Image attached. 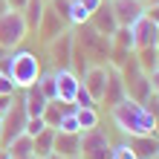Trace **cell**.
<instances>
[{
    "label": "cell",
    "instance_id": "14",
    "mask_svg": "<svg viewBox=\"0 0 159 159\" xmlns=\"http://www.w3.org/2000/svg\"><path fill=\"white\" fill-rule=\"evenodd\" d=\"M67 29H72V26H70V23H64L61 17L55 15L49 6H46V9H43L41 23H38V35H43V38H46V43H49L52 38H58V35H61V32H67Z\"/></svg>",
    "mask_w": 159,
    "mask_h": 159
},
{
    "label": "cell",
    "instance_id": "3",
    "mask_svg": "<svg viewBox=\"0 0 159 159\" xmlns=\"http://www.w3.org/2000/svg\"><path fill=\"white\" fill-rule=\"evenodd\" d=\"M72 32H75V41L84 49V55H87L90 67H93V64H104V67H107V55H110V46H113L107 35H98L90 23L72 26Z\"/></svg>",
    "mask_w": 159,
    "mask_h": 159
},
{
    "label": "cell",
    "instance_id": "23",
    "mask_svg": "<svg viewBox=\"0 0 159 159\" xmlns=\"http://www.w3.org/2000/svg\"><path fill=\"white\" fill-rule=\"evenodd\" d=\"M133 58L142 72H153L156 70V46H139V49H133Z\"/></svg>",
    "mask_w": 159,
    "mask_h": 159
},
{
    "label": "cell",
    "instance_id": "19",
    "mask_svg": "<svg viewBox=\"0 0 159 159\" xmlns=\"http://www.w3.org/2000/svg\"><path fill=\"white\" fill-rule=\"evenodd\" d=\"M6 151H9V156H15V159H32L35 153H32V139L26 136V133H20V136H15L9 145H3Z\"/></svg>",
    "mask_w": 159,
    "mask_h": 159
},
{
    "label": "cell",
    "instance_id": "15",
    "mask_svg": "<svg viewBox=\"0 0 159 159\" xmlns=\"http://www.w3.org/2000/svg\"><path fill=\"white\" fill-rule=\"evenodd\" d=\"M121 98H127V96H125V81H121V75H119L116 70H110L107 87H104V93H101V101H98V104H104V107L110 110V107H116Z\"/></svg>",
    "mask_w": 159,
    "mask_h": 159
},
{
    "label": "cell",
    "instance_id": "39",
    "mask_svg": "<svg viewBox=\"0 0 159 159\" xmlns=\"http://www.w3.org/2000/svg\"><path fill=\"white\" fill-rule=\"evenodd\" d=\"M142 3H145V6H156L159 0H142Z\"/></svg>",
    "mask_w": 159,
    "mask_h": 159
},
{
    "label": "cell",
    "instance_id": "21",
    "mask_svg": "<svg viewBox=\"0 0 159 159\" xmlns=\"http://www.w3.org/2000/svg\"><path fill=\"white\" fill-rule=\"evenodd\" d=\"M52 139H55V130H52V127H43L41 133L32 139V153L41 156V159L49 156V153H52Z\"/></svg>",
    "mask_w": 159,
    "mask_h": 159
},
{
    "label": "cell",
    "instance_id": "45",
    "mask_svg": "<svg viewBox=\"0 0 159 159\" xmlns=\"http://www.w3.org/2000/svg\"><path fill=\"white\" fill-rule=\"evenodd\" d=\"M72 159H81V156H72Z\"/></svg>",
    "mask_w": 159,
    "mask_h": 159
},
{
    "label": "cell",
    "instance_id": "33",
    "mask_svg": "<svg viewBox=\"0 0 159 159\" xmlns=\"http://www.w3.org/2000/svg\"><path fill=\"white\" fill-rule=\"evenodd\" d=\"M148 81H151V90L159 96V70H153V72H148Z\"/></svg>",
    "mask_w": 159,
    "mask_h": 159
},
{
    "label": "cell",
    "instance_id": "13",
    "mask_svg": "<svg viewBox=\"0 0 159 159\" xmlns=\"http://www.w3.org/2000/svg\"><path fill=\"white\" fill-rule=\"evenodd\" d=\"M87 23H90L98 35H107V38L116 32V26H119V23H116V17H113V9H110V3H107V0H104V3H101L96 12L90 15V20H87Z\"/></svg>",
    "mask_w": 159,
    "mask_h": 159
},
{
    "label": "cell",
    "instance_id": "43",
    "mask_svg": "<svg viewBox=\"0 0 159 159\" xmlns=\"http://www.w3.org/2000/svg\"><path fill=\"white\" fill-rule=\"evenodd\" d=\"M0 136H3V119H0Z\"/></svg>",
    "mask_w": 159,
    "mask_h": 159
},
{
    "label": "cell",
    "instance_id": "18",
    "mask_svg": "<svg viewBox=\"0 0 159 159\" xmlns=\"http://www.w3.org/2000/svg\"><path fill=\"white\" fill-rule=\"evenodd\" d=\"M67 113H75V104H70V101H58V98H52V101H46V110H43V121H46V127H58V121L67 116Z\"/></svg>",
    "mask_w": 159,
    "mask_h": 159
},
{
    "label": "cell",
    "instance_id": "46",
    "mask_svg": "<svg viewBox=\"0 0 159 159\" xmlns=\"http://www.w3.org/2000/svg\"><path fill=\"white\" fill-rule=\"evenodd\" d=\"M156 133H159V125H156Z\"/></svg>",
    "mask_w": 159,
    "mask_h": 159
},
{
    "label": "cell",
    "instance_id": "29",
    "mask_svg": "<svg viewBox=\"0 0 159 159\" xmlns=\"http://www.w3.org/2000/svg\"><path fill=\"white\" fill-rule=\"evenodd\" d=\"M110 159H136V153L127 148V142H121V145H113V151H110Z\"/></svg>",
    "mask_w": 159,
    "mask_h": 159
},
{
    "label": "cell",
    "instance_id": "12",
    "mask_svg": "<svg viewBox=\"0 0 159 159\" xmlns=\"http://www.w3.org/2000/svg\"><path fill=\"white\" fill-rule=\"evenodd\" d=\"M127 148L136 153V159H156V153H159V133L127 136Z\"/></svg>",
    "mask_w": 159,
    "mask_h": 159
},
{
    "label": "cell",
    "instance_id": "16",
    "mask_svg": "<svg viewBox=\"0 0 159 159\" xmlns=\"http://www.w3.org/2000/svg\"><path fill=\"white\" fill-rule=\"evenodd\" d=\"M20 98H23V107H26V116H43V110H46V98L43 93H41V87H38V81L32 84V87H26V90H20Z\"/></svg>",
    "mask_w": 159,
    "mask_h": 159
},
{
    "label": "cell",
    "instance_id": "40",
    "mask_svg": "<svg viewBox=\"0 0 159 159\" xmlns=\"http://www.w3.org/2000/svg\"><path fill=\"white\" fill-rule=\"evenodd\" d=\"M43 159H64V156H58V153H49V156H43Z\"/></svg>",
    "mask_w": 159,
    "mask_h": 159
},
{
    "label": "cell",
    "instance_id": "49",
    "mask_svg": "<svg viewBox=\"0 0 159 159\" xmlns=\"http://www.w3.org/2000/svg\"><path fill=\"white\" fill-rule=\"evenodd\" d=\"M156 159H159V153H156Z\"/></svg>",
    "mask_w": 159,
    "mask_h": 159
},
{
    "label": "cell",
    "instance_id": "9",
    "mask_svg": "<svg viewBox=\"0 0 159 159\" xmlns=\"http://www.w3.org/2000/svg\"><path fill=\"white\" fill-rule=\"evenodd\" d=\"M107 75H110V67H104V64H93V67H87V72L81 75V87L96 98V104L101 101V93H104V87H107Z\"/></svg>",
    "mask_w": 159,
    "mask_h": 159
},
{
    "label": "cell",
    "instance_id": "22",
    "mask_svg": "<svg viewBox=\"0 0 159 159\" xmlns=\"http://www.w3.org/2000/svg\"><path fill=\"white\" fill-rule=\"evenodd\" d=\"M75 119H78V127H81V133L84 130H96L98 127V107H75Z\"/></svg>",
    "mask_w": 159,
    "mask_h": 159
},
{
    "label": "cell",
    "instance_id": "30",
    "mask_svg": "<svg viewBox=\"0 0 159 159\" xmlns=\"http://www.w3.org/2000/svg\"><path fill=\"white\" fill-rule=\"evenodd\" d=\"M15 93H20L15 87V81L9 78V75H0V96H15Z\"/></svg>",
    "mask_w": 159,
    "mask_h": 159
},
{
    "label": "cell",
    "instance_id": "11",
    "mask_svg": "<svg viewBox=\"0 0 159 159\" xmlns=\"http://www.w3.org/2000/svg\"><path fill=\"white\" fill-rule=\"evenodd\" d=\"M52 153H58V156H64V159L78 156V153H81V133H64V130H55Z\"/></svg>",
    "mask_w": 159,
    "mask_h": 159
},
{
    "label": "cell",
    "instance_id": "35",
    "mask_svg": "<svg viewBox=\"0 0 159 159\" xmlns=\"http://www.w3.org/2000/svg\"><path fill=\"white\" fill-rule=\"evenodd\" d=\"M29 3V0H6V6L12 9V12H23V6Z\"/></svg>",
    "mask_w": 159,
    "mask_h": 159
},
{
    "label": "cell",
    "instance_id": "10",
    "mask_svg": "<svg viewBox=\"0 0 159 159\" xmlns=\"http://www.w3.org/2000/svg\"><path fill=\"white\" fill-rule=\"evenodd\" d=\"M72 43H75V32H72V29L61 32L58 38H52V41H49V58L55 61V70L70 67V58H72Z\"/></svg>",
    "mask_w": 159,
    "mask_h": 159
},
{
    "label": "cell",
    "instance_id": "50",
    "mask_svg": "<svg viewBox=\"0 0 159 159\" xmlns=\"http://www.w3.org/2000/svg\"><path fill=\"white\" fill-rule=\"evenodd\" d=\"M0 75H3V72H0Z\"/></svg>",
    "mask_w": 159,
    "mask_h": 159
},
{
    "label": "cell",
    "instance_id": "5",
    "mask_svg": "<svg viewBox=\"0 0 159 159\" xmlns=\"http://www.w3.org/2000/svg\"><path fill=\"white\" fill-rule=\"evenodd\" d=\"M0 119H3V136H0V148H3V145H9V142H12L15 136H20V133H23V127H26V119H29V116H26V107H23V98H20V93L15 96L12 107H9L6 113L0 116Z\"/></svg>",
    "mask_w": 159,
    "mask_h": 159
},
{
    "label": "cell",
    "instance_id": "42",
    "mask_svg": "<svg viewBox=\"0 0 159 159\" xmlns=\"http://www.w3.org/2000/svg\"><path fill=\"white\" fill-rule=\"evenodd\" d=\"M156 70H159V49H156Z\"/></svg>",
    "mask_w": 159,
    "mask_h": 159
},
{
    "label": "cell",
    "instance_id": "31",
    "mask_svg": "<svg viewBox=\"0 0 159 159\" xmlns=\"http://www.w3.org/2000/svg\"><path fill=\"white\" fill-rule=\"evenodd\" d=\"M145 17H151V20L159 26V3L156 6H145Z\"/></svg>",
    "mask_w": 159,
    "mask_h": 159
},
{
    "label": "cell",
    "instance_id": "17",
    "mask_svg": "<svg viewBox=\"0 0 159 159\" xmlns=\"http://www.w3.org/2000/svg\"><path fill=\"white\" fill-rule=\"evenodd\" d=\"M133 29V43H136V49L139 46H156V23L151 20V17H139V20L130 26Z\"/></svg>",
    "mask_w": 159,
    "mask_h": 159
},
{
    "label": "cell",
    "instance_id": "37",
    "mask_svg": "<svg viewBox=\"0 0 159 159\" xmlns=\"http://www.w3.org/2000/svg\"><path fill=\"white\" fill-rule=\"evenodd\" d=\"M9 52H12V49H6V46H0V61H3V58H6Z\"/></svg>",
    "mask_w": 159,
    "mask_h": 159
},
{
    "label": "cell",
    "instance_id": "27",
    "mask_svg": "<svg viewBox=\"0 0 159 159\" xmlns=\"http://www.w3.org/2000/svg\"><path fill=\"white\" fill-rule=\"evenodd\" d=\"M55 130H64V133H81V127H78V119H75V113H67L61 121H58V127Z\"/></svg>",
    "mask_w": 159,
    "mask_h": 159
},
{
    "label": "cell",
    "instance_id": "36",
    "mask_svg": "<svg viewBox=\"0 0 159 159\" xmlns=\"http://www.w3.org/2000/svg\"><path fill=\"white\" fill-rule=\"evenodd\" d=\"M6 12H9V6H6V0H0V17H3Z\"/></svg>",
    "mask_w": 159,
    "mask_h": 159
},
{
    "label": "cell",
    "instance_id": "32",
    "mask_svg": "<svg viewBox=\"0 0 159 159\" xmlns=\"http://www.w3.org/2000/svg\"><path fill=\"white\" fill-rule=\"evenodd\" d=\"M78 3H81L84 9H87V15H93V12H96V9H98L101 3H104V0H78Z\"/></svg>",
    "mask_w": 159,
    "mask_h": 159
},
{
    "label": "cell",
    "instance_id": "28",
    "mask_svg": "<svg viewBox=\"0 0 159 159\" xmlns=\"http://www.w3.org/2000/svg\"><path fill=\"white\" fill-rule=\"evenodd\" d=\"M72 104H75V107H98V104H96V98H93V96H90V93L84 90V87H78L75 98H72Z\"/></svg>",
    "mask_w": 159,
    "mask_h": 159
},
{
    "label": "cell",
    "instance_id": "41",
    "mask_svg": "<svg viewBox=\"0 0 159 159\" xmlns=\"http://www.w3.org/2000/svg\"><path fill=\"white\" fill-rule=\"evenodd\" d=\"M156 49H159V26H156Z\"/></svg>",
    "mask_w": 159,
    "mask_h": 159
},
{
    "label": "cell",
    "instance_id": "2",
    "mask_svg": "<svg viewBox=\"0 0 159 159\" xmlns=\"http://www.w3.org/2000/svg\"><path fill=\"white\" fill-rule=\"evenodd\" d=\"M41 72H43V67H41V58L35 52H29V49H17V52L12 49L9 52V72L6 75L15 81L17 90L32 87L41 78Z\"/></svg>",
    "mask_w": 159,
    "mask_h": 159
},
{
    "label": "cell",
    "instance_id": "47",
    "mask_svg": "<svg viewBox=\"0 0 159 159\" xmlns=\"http://www.w3.org/2000/svg\"><path fill=\"white\" fill-rule=\"evenodd\" d=\"M43 3H49V0H43Z\"/></svg>",
    "mask_w": 159,
    "mask_h": 159
},
{
    "label": "cell",
    "instance_id": "44",
    "mask_svg": "<svg viewBox=\"0 0 159 159\" xmlns=\"http://www.w3.org/2000/svg\"><path fill=\"white\" fill-rule=\"evenodd\" d=\"M32 159H41V156H32Z\"/></svg>",
    "mask_w": 159,
    "mask_h": 159
},
{
    "label": "cell",
    "instance_id": "34",
    "mask_svg": "<svg viewBox=\"0 0 159 159\" xmlns=\"http://www.w3.org/2000/svg\"><path fill=\"white\" fill-rule=\"evenodd\" d=\"M15 96H17V93H15ZM15 96H0V116H3L6 110L12 107V101H15Z\"/></svg>",
    "mask_w": 159,
    "mask_h": 159
},
{
    "label": "cell",
    "instance_id": "20",
    "mask_svg": "<svg viewBox=\"0 0 159 159\" xmlns=\"http://www.w3.org/2000/svg\"><path fill=\"white\" fill-rule=\"evenodd\" d=\"M43 9H46V3H43V0H29V3H26L23 6V20H26V29H35V32H38V23H41V17H43Z\"/></svg>",
    "mask_w": 159,
    "mask_h": 159
},
{
    "label": "cell",
    "instance_id": "8",
    "mask_svg": "<svg viewBox=\"0 0 159 159\" xmlns=\"http://www.w3.org/2000/svg\"><path fill=\"white\" fill-rule=\"evenodd\" d=\"M113 9V17L119 26H133L139 17L145 15V3L142 0H107Z\"/></svg>",
    "mask_w": 159,
    "mask_h": 159
},
{
    "label": "cell",
    "instance_id": "24",
    "mask_svg": "<svg viewBox=\"0 0 159 159\" xmlns=\"http://www.w3.org/2000/svg\"><path fill=\"white\" fill-rule=\"evenodd\" d=\"M110 43L119 46V49H136V43H133V29H130V26H116V32L110 35Z\"/></svg>",
    "mask_w": 159,
    "mask_h": 159
},
{
    "label": "cell",
    "instance_id": "38",
    "mask_svg": "<svg viewBox=\"0 0 159 159\" xmlns=\"http://www.w3.org/2000/svg\"><path fill=\"white\" fill-rule=\"evenodd\" d=\"M0 159H9V151H6V148H0Z\"/></svg>",
    "mask_w": 159,
    "mask_h": 159
},
{
    "label": "cell",
    "instance_id": "26",
    "mask_svg": "<svg viewBox=\"0 0 159 159\" xmlns=\"http://www.w3.org/2000/svg\"><path fill=\"white\" fill-rule=\"evenodd\" d=\"M46 127V121H43V116H32V119H26V127H23V133L29 136V139H35L41 133V130Z\"/></svg>",
    "mask_w": 159,
    "mask_h": 159
},
{
    "label": "cell",
    "instance_id": "6",
    "mask_svg": "<svg viewBox=\"0 0 159 159\" xmlns=\"http://www.w3.org/2000/svg\"><path fill=\"white\" fill-rule=\"evenodd\" d=\"M110 151H113V142L98 127L81 133V159H110Z\"/></svg>",
    "mask_w": 159,
    "mask_h": 159
},
{
    "label": "cell",
    "instance_id": "7",
    "mask_svg": "<svg viewBox=\"0 0 159 159\" xmlns=\"http://www.w3.org/2000/svg\"><path fill=\"white\" fill-rule=\"evenodd\" d=\"M52 78H55V98H58V101H70V104H72V98H75V93L81 87V78L70 67L52 70Z\"/></svg>",
    "mask_w": 159,
    "mask_h": 159
},
{
    "label": "cell",
    "instance_id": "1",
    "mask_svg": "<svg viewBox=\"0 0 159 159\" xmlns=\"http://www.w3.org/2000/svg\"><path fill=\"white\" fill-rule=\"evenodd\" d=\"M110 116H113L116 127L125 136H148V133H156V121L148 116V110L139 104V101L121 98L116 107H110Z\"/></svg>",
    "mask_w": 159,
    "mask_h": 159
},
{
    "label": "cell",
    "instance_id": "25",
    "mask_svg": "<svg viewBox=\"0 0 159 159\" xmlns=\"http://www.w3.org/2000/svg\"><path fill=\"white\" fill-rule=\"evenodd\" d=\"M38 87H41V93L46 98H55V78H52V72H41V78H38Z\"/></svg>",
    "mask_w": 159,
    "mask_h": 159
},
{
    "label": "cell",
    "instance_id": "48",
    "mask_svg": "<svg viewBox=\"0 0 159 159\" xmlns=\"http://www.w3.org/2000/svg\"><path fill=\"white\" fill-rule=\"evenodd\" d=\"M9 159H15V156H9Z\"/></svg>",
    "mask_w": 159,
    "mask_h": 159
},
{
    "label": "cell",
    "instance_id": "4",
    "mask_svg": "<svg viewBox=\"0 0 159 159\" xmlns=\"http://www.w3.org/2000/svg\"><path fill=\"white\" fill-rule=\"evenodd\" d=\"M29 35V29H26V20L20 12H9L0 17V46H6V49H15V46H20L23 38Z\"/></svg>",
    "mask_w": 159,
    "mask_h": 159
}]
</instances>
